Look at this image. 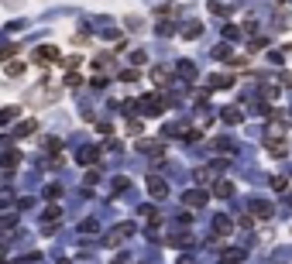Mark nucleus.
<instances>
[{
  "label": "nucleus",
  "instance_id": "obj_1",
  "mask_svg": "<svg viewBox=\"0 0 292 264\" xmlns=\"http://www.w3.org/2000/svg\"><path fill=\"white\" fill-rule=\"evenodd\" d=\"M168 103H172L168 96H162V100H151V96H141V100H138V110H141V113H148V117H158V113H162V110H165Z\"/></svg>",
  "mask_w": 292,
  "mask_h": 264
},
{
  "label": "nucleus",
  "instance_id": "obj_2",
  "mask_svg": "<svg viewBox=\"0 0 292 264\" xmlns=\"http://www.w3.org/2000/svg\"><path fill=\"white\" fill-rule=\"evenodd\" d=\"M131 233H134V223H121V226L110 230V237H107L103 244H107V247H117V244H124V237H131Z\"/></svg>",
  "mask_w": 292,
  "mask_h": 264
},
{
  "label": "nucleus",
  "instance_id": "obj_3",
  "mask_svg": "<svg viewBox=\"0 0 292 264\" xmlns=\"http://www.w3.org/2000/svg\"><path fill=\"white\" fill-rule=\"evenodd\" d=\"M35 62H59V48H55V45H42V48H35Z\"/></svg>",
  "mask_w": 292,
  "mask_h": 264
},
{
  "label": "nucleus",
  "instance_id": "obj_4",
  "mask_svg": "<svg viewBox=\"0 0 292 264\" xmlns=\"http://www.w3.org/2000/svg\"><path fill=\"white\" fill-rule=\"evenodd\" d=\"M207 86H210V89H227V86H234V75H230V72H217V75L207 79Z\"/></svg>",
  "mask_w": 292,
  "mask_h": 264
},
{
  "label": "nucleus",
  "instance_id": "obj_5",
  "mask_svg": "<svg viewBox=\"0 0 292 264\" xmlns=\"http://www.w3.org/2000/svg\"><path fill=\"white\" fill-rule=\"evenodd\" d=\"M182 202H186V206H207L210 196H207L203 189H193V192H182Z\"/></svg>",
  "mask_w": 292,
  "mask_h": 264
},
{
  "label": "nucleus",
  "instance_id": "obj_6",
  "mask_svg": "<svg viewBox=\"0 0 292 264\" xmlns=\"http://www.w3.org/2000/svg\"><path fill=\"white\" fill-rule=\"evenodd\" d=\"M148 192H151L155 199H165V192H168V186H165V182H162L158 175H151V179H148Z\"/></svg>",
  "mask_w": 292,
  "mask_h": 264
},
{
  "label": "nucleus",
  "instance_id": "obj_7",
  "mask_svg": "<svg viewBox=\"0 0 292 264\" xmlns=\"http://www.w3.org/2000/svg\"><path fill=\"white\" fill-rule=\"evenodd\" d=\"M265 148H268V154H272V158H282V154H286V141H279V137H268V141H265Z\"/></svg>",
  "mask_w": 292,
  "mask_h": 264
},
{
  "label": "nucleus",
  "instance_id": "obj_8",
  "mask_svg": "<svg viewBox=\"0 0 292 264\" xmlns=\"http://www.w3.org/2000/svg\"><path fill=\"white\" fill-rule=\"evenodd\" d=\"M251 216H265V220H268V216H272V202L254 199V202H251Z\"/></svg>",
  "mask_w": 292,
  "mask_h": 264
},
{
  "label": "nucleus",
  "instance_id": "obj_9",
  "mask_svg": "<svg viewBox=\"0 0 292 264\" xmlns=\"http://www.w3.org/2000/svg\"><path fill=\"white\" fill-rule=\"evenodd\" d=\"M220 117H223V120H227V124H241V120H244V113H241V110H237V107H227V110H223V113H220Z\"/></svg>",
  "mask_w": 292,
  "mask_h": 264
},
{
  "label": "nucleus",
  "instance_id": "obj_10",
  "mask_svg": "<svg viewBox=\"0 0 292 264\" xmlns=\"http://www.w3.org/2000/svg\"><path fill=\"white\" fill-rule=\"evenodd\" d=\"M213 192H217L220 199H227V196H234V182H227V179H223V182H217V186H213Z\"/></svg>",
  "mask_w": 292,
  "mask_h": 264
},
{
  "label": "nucleus",
  "instance_id": "obj_11",
  "mask_svg": "<svg viewBox=\"0 0 292 264\" xmlns=\"http://www.w3.org/2000/svg\"><path fill=\"white\" fill-rule=\"evenodd\" d=\"M96 158H100V154H96V148H83V151H79V165H93Z\"/></svg>",
  "mask_w": 292,
  "mask_h": 264
},
{
  "label": "nucleus",
  "instance_id": "obj_12",
  "mask_svg": "<svg viewBox=\"0 0 292 264\" xmlns=\"http://www.w3.org/2000/svg\"><path fill=\"white\" fill-rule=\"evenodd\" d=\"M17 165H21V151H7V154H3V168L10 172V168H17Z\"/></svg>",
  "mask_w": 292,
  "mask_h": 264
},
{
  "label": "nucleus",
  "instance_id": "obj_13",
  "mask_svg": "<svg viewBox=\"0 0 292 264\" xmlns=\"http://www.w3.org/2000/svg\"><path fill=\"white\" fill-rule=\"evenodd\" d=\"M213 230H217L220 237H227V233H230V220H227V216H217V220H213Z\"/></svg>",
  "mask_w": 292,
  "mask_h": 264
},
{
  "label": "nucleus",
  "instance_id": "obj_14",
  "mask_svg": "<svg viewBox=\"0 0 292 264\" xmlns=\"http://www.w3.org/2000/svg\"><path fill=\"white\" fill-rule=\"evenodd\" d=\"M241 261H244V251H227L220 258V264H241Z\"/></svg>",
  "mask_w": 292,
  "mask_h": 264
},
{
  "label": "nucleus",
  "instance_id": "obj_15",
  "mask_svg": "<svg viewBox=\"0 0 292 264\" xmlns=\"http://www.w3.org/2000/svg\"><path fill=\"white\" fill-rule=\"evenodd\" d=\"M200 31H203V24H196V21H193V24H186V28H182V38H200Z\"/></svg>",
  "mask_w": 292,
  "mask_h": 264
},
{
  "label": "nucleus",
  "instance_id": "obj_16",
  "mask_svg": "<svg viewBox=\"0 0 292 264\" xmlns=\"http://www.w3.org/2000/svg\"><path fill=\"white\" fill-rule=\"evenodd\" d=\"M151 82L165 86V82H168V69H151Z\"/></svg>",
  "mask_w": 292,
  "mask_h": 264
},
{
  "label": "nucleus",
  "instance_id": "obj_17",
  "mask_svg": "<svg viewBox=\"0 0 292 264\" xmlns=\"http://www.w3.org/2000/svg\"><path fill=\"white\" fill-rule=\"evenodd\" d=\"M35 127H38V124H35V120H24V124H21V127H17V137H28V134H35Z\"/></svg>",
  "mask_w": 292,
  "mask_h": 264
},
{
  "label": "nucleus",
  "instance_id": "obj_18",
  "mask_svg": "<svg viewBox=\"0 0 292 264\" xmlns=\"http://www.w3.org/2000/svg\"><path fill=\"white\" fill-rule=\"evenodd\" d=\"M10 120H17V107H7V110H0V124H10Z\"/></svg>",
  "mask_w": 292,
  "mask_h": 264
},
{
  "label": "nucleus",
  "instance_id": "obj_19",
  "mask_svg": "<svg viewBox=\"0 0 292 264\" xmlns=\"http://www.w3.org/2000/svg\"><path fill=\"white\" fill-rule=\"evenodd\" d=\"M59 216H62L59 206H48V209H45V220H48V223H59Z\"/></svg>",
  "mask_w": 292,
  "mask_h": 264
},
{
  "label": "nucleus",
  "instance_id": "obj_20",
  "mask_svg": "<svg viewBox=\"0 0 292 264\" xmlns=\"http://www.w3.org/2000/svg\"><path fill=\"white\" fill-rule=\"evenodd\" d=\"M45 148H48L52 154H59V151H62V141H59V137H48V141H45Z\"/></svg>",
  "mask_w": 292,
  "mask_h": 264
},
{
  "label": "nucleus",
  "instance_id": "obj_21",
  "mask_svg": "<svg viewBox=\"0 0 292 264\" xmlns=\"http://www.w3.org/2000/svg\"><path fill=\"white\" fill-rule=\"evenodd\" d=\"M286 186H289V182H286L282 175H275V179H272V189H275V192H286Z\"/></svg>",
  "mask_w": 292,
  "mask_h": 264
},
{
  "label": "nucleus",
  "instance_id": "obj_22",
  "mask_svg": "<svg viewBox=\"0 0 292 264\" xmlns=\"http://www.w3.org/2000/svg\"><path fill=\"white\" fill-rule=\"evenodd\" d=\"M21 72H24V66H21V62H10V66H7V75H14V79H17Z\"/></svg>",
  "mask_w": 292,
  "mask_h": 264
},
{
  "label": "nucleus",
  "instance_id": "obj_23",
  "mask_svg": "<svg viewBox=\"0 0 292 264\" xmlns=\"http://www.w3.org/2000/svg\"><path fill=\"white\" fill-rule=\"evenodd\" d=\"M17 223V216H0V230H10Z\"/></svg>",
  "mask_w": 292,
  "mask_h": 264
},
{
  "label": "nucleus",
  "instance_id": "obj_24",
  "mask_svg": "<svg viewBox=\"0 0 292 264\" xmlns=\"http://www.w3.org/2000/svg\"><path fill=\"white\" fill-rule=\"evenodd\" d=\"M127 131H131V134H141V131H145V124H141V120H127Z\"/></svg>",
  "mask_w": 292,
  "mask_h": 264
},
{
  "label": "nucleus",
  "instance_id": "obj_25",
  "mask_svg": "<svg viewBox=\"0 0 292 264\" xmlns=\"http://www.w3.org/2000/svg\"><path fill=\"white\" fill-rule=\"evenodd\" d=\"M110 62H114L110 55H96V59H93V66H96V69H100V66H110Z\"/></svg>",
  "mask_w": 292,
  "mask_h": 264
},
{
  "label": "nucleus",
  "instance_id": "obj_26",
  "mask_svg": "<svg viewBox=\"0 0 292 264\" xmlns=\"http://www.w3.org/2000/svg\"><path fill=\"white\" fill-rule=\"evenodd\" d=\"M66 82H69V86H79V82H83V75H79V72H69V75H66Z\"/></svg>",
  "mask_w": 292,
  "mask_h": 264
},
{
  "label": "nucleus",
  "instance_id": "obj_27",
  "mask_svg": "<svg viewBox=\"0 0 292 264\" xmlns=\"http://www.w3.org/2000/svg\"><path fill=\"white\" fill-rule=\"evenodd\" d=\"M213 55H217V59H230V48H227V45H220V48L213 52Z\"/></svg>",
  "mask_w": 292,
  "mask_h": 264
},
{
  "label": "nucleus",
  "instance_id": "obj_28",
  "mask_svg": "<svg viewBox=\"0 0 292 264\" xmlns=\"http://www.w3.org/2000/svg\"><path fill=\"white\" fill-rule=\"evenodd\" d=\"M59 264H73V261H66V258H62V261H59Z\"/></svg>",
  "mask_w": 292,
  "mask_h": 264
},
{
  "label": "nucleus",
  "instance_id": "obj_29",
  "mask_svg": "<svg viewBox=\"0 0 292 264\" xmlns=\"http://www.w3.org/2000/svg\"><path fill=\"white\" fill-rule=\"evenodd\" d=\"M114 264H121V261H114Z\"/></svg>",
  "mask_w": 292,
  "mask_h": 264
}]
</instances>
